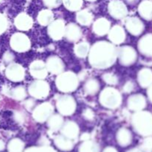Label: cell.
<instances>
[{"mask_svg": "<svg viewBox=\"0 0 152 152\" xmlns=\"http://www.w3.org/2000/svg\"><path fill=\"white\" fill-rule=\"evenodd\" d=\"M117 58V50L111 43L105 41L97 42L90 49L88 61L96 69H105L114 65Z\"/></svg>", "mask_w": 152, "mask_h": 152, "instance_id": "1", "label": "cell"}, {"mask_svg": "<svg viewBox=\"0 0 152 152\" xmlns=\"http://www.w3.org/2000/svg\"><path fill=\"white\" fill-rule=\"evenodd\" d=\"M134 130L142 136L152 135V114L148 111H137L132 118Z\"/></svg>", "mask_w": 152, "mask_h": 152, "instance_id": "2", "label": "cell"}, {"mask_svg": "<svg viewBox=\"0 0 152 152\" xmlns=\"http://www.w3.org/2000/svg\"><path fill=\"white\" fill-rule=\"evenodd\" d=\"M56 86L63 93L73 92L79 86L78 77L71 71L61 73L56 79Z\"/></svg>", "mask_w": 152, "mask_h": 152, "instance_id": "3", "label": "cell"}, {"mask_svg": "<svg viewBox=\"0 0 152 152\" xmlns=\"http://www.w3.org/2000/svg\"><path fill=\"white\" fill-rule=\"evenodd\" d=\"M99 102L102 106L109 109L117 108L121 105L122 96L114 88H105L99 95Z\"/></svg>", "mask_w": 152, "mask_h": 152, "instance_id": "4", "label": "cell"}, {"mask_svg": "<svg viewBox=\"0 0 152 152\" xmlns=\"http://www.w3.org/2000/svg\"><path fill=\"white\" fill-rule=\"evenodd\" d=\"M56 108L59 112L63 116L72 115L77 108L76 101L69 95H63L58 98L56 101Z\"/></svg>", "mask_w": 152, "mask_h": 152, "instance_id": "5", "label": "cell"}, {"mask_svg": "<svg viewBox=\"0 0 152 152\" xmlns=\"http://www.w3.org/2000/svg\"><path fill=\"white\" fill-rule=\"evenodd\" d=\"M50 92L48 83L42 80H39L31 83L28 87V93L35 99H42L47 97Z\"/></svg>", "mask_w": 152, "mask_h": 152, "instance_id": "6", "label": "cell"}, {"mask_svg": "<svg viewBox=\"0 0 152 152\" xmlns=\"http://www.w3.org/2000/svg\"><path fill=\"white\" fill-rule=\"evenodd\" d=\"M10 45L15 51L22 53L29 50L31 48V41L25 34L16 33L10 38Z\"/></svg>", "mask_w": 152, "mask_h": 152, "instance_id": "7", "label": "cell"}, {"mask_svg": "<svg viewBox=\"0 0 152 152\" xmlns=\"http://www.w3.org/2000/svg\"><path fill=\"white\" fill-rule=\"evenodd\" d=\"M136 50L129 45L123 46L117 50V58L120 64L125 66H129L134 63L137 60Z\"/></svg>", "mask_w": 152, "mask_h": 152, "instance_id": "8", "label": "cell"}, {"mask_svg": "<svg viewBox=\"0 0 152 152\" xmlns=\"http://www.w3.org/2000/svg\"><path fill=\"white\" fill-rule=\"evenodd\" d=\"M53 112V107L49 102H44L37 105L33 111V117L36 121L44 123L48 120Z\"/></svg>", "mask_w": 152, "mask_h": 152, "instance_id": "9", "label": "cell"}, {"mask_svg": "<svg viewBox=\"0 0 152 152\" xmlns=\"http://www.w3.org/2000/svg\"><path fill=\"white\" fill-rule=\"evenodd\" d=\"M108 12L114 19H122L127 16L128 9L120 0H112L108 4Z\"/></svg>", "mask_w": 152, "mask_h": 152, "instance_id": "10", "label": "cell"}, {"mask_svg": "<svg viewBox=\"0 0 152 152\" xmlns=\"http://www.w3.org/2000/svg\"><path fill=\"white\" fill-rule=\"evenodd\" d=\"M5 75L10 81L20 82L25 78V69L19 64L10 63L6 68Z\"/></svg>", "mask_w": 152, "mask_h": 152, "instance_id": "11", "label": "cell"}, {"mask_svg": "<svg viewBox=\"0 0 152 152\" xmlns=\"http://www.w3.org/2000/svg\"><path fill=\"white\" fill-rule=\"evenodd\" d=\"M65 25L62 20L53 21L49 25L48 28V34L53 40H59L65 36Z\"/></svg>", "mask_w": 152, "mask_h": 152, "instance_id": "12", "label": "cell"}, {"mask_svg": "<svg viewBox=\"0 0 152 152\" xmlns=\"http://www.w3.org/2000/svg\"><path fill=\"white\" fill-rule=\"evenodd\" d=\"M31 74L37 80H43L48 75V68L46 63H44L41 60L34 61L30 65Z\"/></svg>", "mask_w": 152, "mask_h": 152, "instance_id": "13", "label": "cell"}, {"mask_svg": "<svg viewBox=\"0 0 152 152\" xmlns=\"http://www.w3.org/2000/svg\"><path fill=\"white\" fill-rule=\"evenodd\" d=\"M126 28L130 34L134 36H139L143 32L144 24L137 17H129L126 21Z\"/></svg>", "mask_w": 152, "mask_h": 152, "instance_id": "14", "label": "cell"}, {"mask_svg": "<svg viewBox=\"0 0 152 152\" xmlns=\"http://www.w3.org/2000/svg\"><path fill=\"white\" fill-rule=\"evenodd\" d=\"M145 106H146V99L143 95L140 94H134L128 99V107L132 111L136 112L142 111Z\"/></svg>", "mask_w": 152, "mask_h": 152, "instance_id": "15", "label": "cell"}, {"mask_svg": "<svg viewBox=\"0 0 152 152\" xmlns=\"http://www.w3.org/2000/svg\"><path fill=\"white\" fill-rule=\"evenodd\" d=\"M48 71L53 74H59L65 69V65L59 57L56 56H50L46 62Z\"/></svg>", "mask_w": 152, "mask_h": 152, "instance_id": "16", "label": "cell"}, {"mask_svg": "<svg viewBox=\"0 0 152 152\" xmlns=\"http://www.w3.org/2000/svg\"><path fill=\"white\" fill-rule=\"evenodd\" d=\"M138 50L144 56L152 57V34H146L140 39Z\"/></svg>", "mask_w": 152, "mask_h": 152, "instance_id": "17", "label": "cell"}, {"mask_svg": "<svg viewBox=\"0 0 152 152\" xmlns=\"http://www.w3.org/2000/svg\"><path fill=\"white\" fill-rule=\"evenodd\" d=\"M126 32L123 28L120 25H115L111 28L108 32V39L114 44L119 45L123 43L126 39Z\"/></svg>", "mask_w": 152, "mask_h": 152, "instance_id": "18", "label": "cell"}, {"mask_svg": "<svg viewBox=\"0 0 152 152\" xmlns=\"http://www.w3.org/2000/svg\"><path fill=\"white\" fill-rule=\"evenodd\" d=\"M111 29V23L105 18H99L93 25V31L96 35L102 37L108 34Z\"/></svg>", "mask_w": 152, "mask_h": 152, "instance_id": "19", "label": "cell"}, {"mask_svg": "<svg viewBox=\"0 0 152 152\" xmlns=\"http://www.w3.org/2000/svg\"><path fill=\"white\" fill-rule=\"evenodd\" d=\"M15 26L20 31H28L33 25V20L30 16L25 13L18 15L14 21Z\"/></svg>", "mask_w": 152, "mask_h": 152, "instance_id": "20", "label": "cell"}, {"mask_svg": "<svg viewBox=\"0 0 152 152\" xmlns=\"http://www.w3.org/2000/svg\"><path fill=\"white\" fill-rule=\"evenodd\" d=\"M65 37L71 42H77L81 38L82 31L75 24H69L65 28Z\"/></svg>", "mask_w": 152, "mask_h": 152, "instance_id": "21", "label": "cell"}, {"mask_svg": "<svg viewBox=\"0 0 152 152\" xmlns=\"http://www.w3.org/2000/svg\"><path fill=\"white\" fill-rule=\"evenodd\" d=\"M140 86L143 88H148L152 84V71L149 68H142L137 75Z\"/></svg>", "mask_w": 152, "mask_h": 152, "instance_id": "22", "label": "cell"}, {"mask_svg": "<svg viewBox=\"0 0 152 152\" xmlns=\"http://www.w3.org/2000/svg\"><path fill=\"white\" fill-rule=\"evenodd\" d=\"M62 133L65 137L70 139H74L78 136L79 127L77 124L72 121H67L62 127Z\"/></svg>", "mask_w": 152, "mask_h": 152, "instance_id": "23", "label": "cell"}, {"mask_svg": "<svg viewBox=\"0 0 152 152\" xmlns=\"http://www.w3.org/2000/svg\"><path fill=\"white\" fill-rule=\"evenodd\" d=\"M138 12L143 19L146 20L152 19V1L150 0H144L138 7Z\"/></svg>", "mask_w": 152, "mask_h": 152, "instance_id": "24", "label": "cell"}, {"mask_svg": "<svg viewBox=\"0 0 152 152\" xmlns=\"http://www.w3.org/2000/svg\"><path fill=\"white\" fill-rule=\"evenodd\" d=\"M64 124L63 117L59 114H54L52 115L50 118L48 120V126L52 131H57L62 129Z\"/></svg>", "mask_w": 152, "mask_h": 152, "instance_id": "25", "label": "cell"}, {"mask_svg": "<svg viewBox=\"0 0 152 152\" xmlns=\"http://www.w3.org/2000/svg\"><path fill=\"white\" fill-rule=\"evenodd\" d=\"M37 19L40 25L43 26L49 25L53 20V13L50 10H43L39 12Z\"/></svg>", "mask_w": 152, "mask_h": 152, "instance_id": "26", "label": "cell"}, {"mask_svg": "<svg viewBox=\"0 0 152 152\" xmlns=\"http://www.w3.org/2000/svg\"><path fill=\"white\" fill-rule=\"evenodd\" d=\"M93 16L87 10H80L77 13V21L82 25H89L92 22Z\"/></svg>", "mask_w": 152, "mask_h": 152, "instance_id": "27", "label": "cell"}, {"mask_svg": "<svg viewBox=\"0 0 152 152\" xmlns=\"http://www.w3.org/2000/svg\"><path fill=\"white\" fill-rule=\"evenodd\" d=\"M99 89V82L94 79H90L86 83L84 86V91L88 95L96 94Z\"/></svg>", "mask_w": 152, "mask_h": 152, "instance_id": "28", "label": "cell"}, {"mask_svg": "<svg viewBox=\"0 0 152 152\" xmlns=\"http://www.w3.org/2000/svg\"><path fill=\"white\" fill-rule=\"evenodd\" d=\"M90 45L86 42H83L77 45L74 48V52L77 56L80 58H84L88 56L90 51Z\"/></svg>", "mask_w": 152, "mask_h": 152, "instance_id": "29", "label": "cell"}, {"mask_svg": "<svg viewBox=\"0 0 152 152\" xmlns=\"http://www.w3.org/2000/svg\"><path fill=\"white\" fill-rule=\"evenodd\" d=\"M132 134L131 132L126 129H121L117 133V140L121 145H126L131 142Z\"/></svg>", "mask_w": 152, "mask_h": 152, "instance_id": "30", "label": "cell"}, {"mask_svg": "<svg viewBox=\"0 0 152 152\" xmlns=\"http://www.w3.org/2000/svg\"><path fill=\"white\" fill-rule=\"evenodd\" d=\"M10 95L12 98L16 100H23L25 99L27 96L26 91L23 86H18L15 88L12 89L10 91Z\"/></svg>", "mask_w": 152, "mask_h": 152, "instance_id": "31", "label": "cell"}, {"mask_svg": "<svg viewBox=\"0 0 152 152\" xmlns=\"http://www.w3.org/2000/svg\"><path fill=\"white\" fill-rule=\"evenodd\" d=\"M64 5L71 11H77L83 6V0H62Z\"/></svg>", "mask_w": 152, "mask_h": 152, "instance_id": "32", "label": "cell"}, {"mask_svg": "<svg viewBox=\"0 0 152 152\" xmlns=\"http://www.w3.org/2000/svg\"><path fill=\"white\" fill-rule=\"evenodd\" d=\"M22 142H21L19 140L17 139H15L13 140L12 141H10V142L9 143L8 145V148L10 151L11 152H18L19 151H21L22 148Z\"/></svg>", "mask_w": 152, "mask_h": 152, "instance_id": "33", "label": "cell"}, {"mask_svg": "<svg viewBox=\"0 0 152 152\" xmlns=\"http://www.w3.org/2000/svg\"><path fill=\"white\" fill-rule=\"evenodd\" d=\"M56 143L59 145V147H62L64 148H69L71 147V141L68 140V139L63 137H58L56 139Z\"/></svg>", "mask_w": 152, "mask_h": 152, "instance_id": "34", "label": "cell"}, {"mask_svg": "<svg viewBox=\"0 0 152 152\" xmlns=\"http://www.w3.org/2000/svg\"><path fill=\"white\" fill-rule=\"evenodd\" d=\"M102 79L105 83L109 85H116L118 82V78L117 77V76L113 74H110V73L104 74L102 76Z\"/></svg>", "mask_w": 152, "mask_h": 152, "instance_id": "35", "label": "cell"}, {"mask_svg": "<svg viewBox=\"0 0 152 152\" xmlns=\"http://www.w3.org/2000/svg\"><path fill=\"white\" fill-rule=\"evenodd\" d=\"M45 5L49 8H56L62 2V0H43Z\"/></svg>", "mask_w": 152, "mask_h": 152, "instance_id": "36", "label": "cell"}, {"mask_svg": "<svg viewBox=\"0 0 152 152\" xmlns=\"http://www.w3.org/2000/svg\"><path fill=\"white\" fill-rule=\"evenodd\" d=\"M7 28V18L0 13V35L2 34L6 31Z\"/></svg>", "mask_w": 152, "mask_h": 152, "instance_id": "37", "label": "cell"}, {"mask_svg": "<svg viewBox=\"0 0 152 152\" xmlns=\"http://www.w3.org/2000/svg\"><path fill=\"white\" fill-rule=\"evenodd\" d=\"M143 148L146 151L151 152L152 151V137H148L144 140L143 144H142Z\"/></svg>", "mask_w": 152, "mask_h": 152, "instance_id": "38", "label": "cell"}, {"mask_svg": "<svg viewBox=\"0 0 152 152\" xmlns=\"http://www.w3.org/2000/svg\"><path fill=\"white\" fill-rule=\"evenodd\" d=\"M13 59H14V56H13V53L9 51L6 52L3 56V61L5 63H10L13 60Z\"/></svg>", "mask_w": 152, "mask_h": 152, "instance_id": "39", "label": "cell"}, {"mask_svg": "<svg viewBox=\"0 0 152 152\" xmlns=\"http://www.w3.org/2000/svg\"><path fill=\"white\" fill-rule=\"evenodd\" d=\"M134 89V84L132 83V82L129 81L125 84V86H123V91L126 93H130L132 91V90Z\"/></svg>", "mask_w": 152, "mask_h": 152, "instance_id": "40", "label": "cell"}, {"mask_svg": "<svg viewBox=\"0 0 152 152\" xmlns=\"http://www.w3.org/2000/svg\"><path fill=\"white\" fill-rule=\"evenodd\" d=\"M83 116L87 120H92L94 117V114L93 111L91 109H86L83 113Z\"/></svg>", "mask_w": 152, "mask_h": 152, "instance_id": "41", "label": "cell"}, {"mask_svg": "<svg viewBox=\"0 0 152 152\" xmlns=\"http://www.w3.org/2000/svg\"><path fill=\"white\" fill-rule=\"evenodd\" d=\"M14 118L18 123H22L24 121V115L21 112H16L14 115Z\"/></svg>", "mask_w": 152, "mask_h": 152, "instance_id": "42", "label": "cell"}, {"mask_svg": "<svg viewBox=\"0 0 152 152\" xmlns=\"http://www.w3.org/2000/svg\"><path fill=\"white\" fill-rule=\"evenodd\" d=\"M34 102L32 100V99L27 100L26 102H25V106L28 110H31V108L34 107Z\"/></svg>", "mask_w": 152, "mask_h": 152, "instance_id": "43", "label": "cell"}, {"mask_svg": "<svg viewBox=\"0 0 152 152\" xmlns=\"http://www.w3.org/2000/svg\"><path fill=\"white\" fill-rule=\"evenodd\" d=\"M147 94H148V99H149V100L151 101V102L152 103V84L148 87Z\"/></svg>", "mask_w": 152, "mask_h": 152, "instance_id": "44", "label": "cell"}, {"mask_svg": "<svg viewBox=\"0 0 152 152\" xmlns=\"http://www.w3.org/2000/svg\"><path fill=\"white\" fill-rule=\"evenodd\" d=\"M125 1L130 4H135L136 3L138 2V1H139V0H125Z\"/></svg>", "mask_w": 152, "mask_h": 152, "instance_id": "45", "label": "cell"}, {"mask_svg": "<svg viewBox=\"0 0 152 152\" xmlns=\"http://www.w3.org/2000/svg\"><path fill=\"white\" fill-rule=\"evenodd\" d=\"M4 142H3L1 140H0V151H1V150H2L3 148H4Z\"/></svg>", "mask_w": 152, "mask_h": 152, "instance_id": "46", "label": "cell"}, {"mask_svg": "<svg viewBox=\"0 0 152 152\" xmlns=\"http://www.w3.org/2000/svg\"><path fill=\"white\" fill-rule=\"evenodd\" d=\"M86 1H95L96 0H86Z\"/></svg>", "mask_w": 152, "mask_h": 152, "instance_id": "47", "label": "cell"}, {"mask_svg": "<svg viewBox=\"0 0 152 152\" xmlns=\"http://www.w3.org/2000/svg\"><path fill=\"white\" fill-rule=\"evenodd\" d=\"M2 1V0H0V1Z\"/></svg>", "mask_w": 152, "mask_h": 152, "instance_id": "48", "label": "cell"}]
</instances>
